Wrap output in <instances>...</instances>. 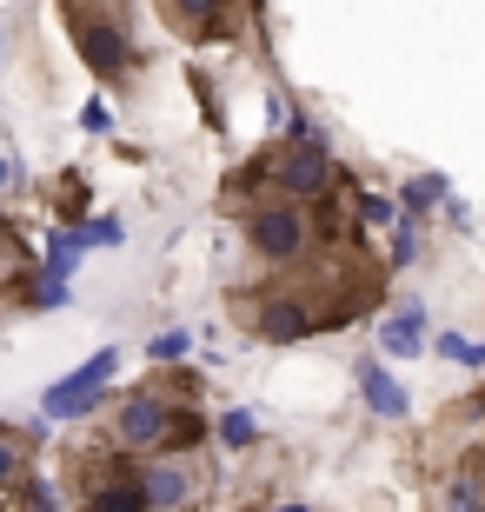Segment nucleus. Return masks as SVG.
<instances>
[{
  "instance_id": "ddd939ff",
  "label": "nucleus",
  "mask_w": 485,
  "mask_h": 512,
  "mask_svg": "<svg viewBox=\"0 0 485 512\" xmlns=\"http://www.w3.org/2000/svg\"><path fill=\"white\" fill-rule=\"evenodd\" d=\"M20 512H60V493L40 479H20Z\"/></svg>"
},
{
  "instance_id": "4468645a",
  "label": "nucleus",
  "mask_w": 485,
  "mask_h": 512,
  "mask_svg": "<svg viewBox=\"0 0 485 512\" xmlns=\"http://www.w3.org/2000/svg\"><path fill=\"white\" fill-rule=\"evenodd\" d=\"M253 433H260V426H253V413H246V406L220 419V439H226V446H253Z\"/></svg>"
},
{
  "instance_id": "f257e3e1",
  "label": "nucleus",
  "mask_w": 485,
  "mask_h": 512,
  "mask_svg": "<svg viewBox=\"0 0 485 512\" xmlns=\"http://www.w3.org/2000/svg\"><path fill=\"white\" fill-rule=\"evenodd\" d=\"M246 180L260 187V200H273V193H280V200H306V207H313L319 193H333V187H339V167H333V153H326L313 133H306V140L266 147V160L246 173Z\"/></svg>"
},
{
  "instance_id": "9d476101",
  "label": "nucleus",
  "mask_w": 485,
  "mask_h": 512,
  "mask_svg": "<svg viewBox=\"0 0 485 512\" xmlns=\"http://www.w3.org/2000/svg\"><path fill=\"white\" fill-rule=\"evenodd\" d=\"M359 393H366V406L373 413H386V419H406V393L379 373V366H359Z\"/></svg>"
},
{
  "instance_id": "a211bd4d",
  "label": "nucleus",
  "mask_w": 485,
  "mask_h": 512,
  "mask_svg": "<svg viewBox=\"0 0 485 512\" xmlns=\"http://www.w3.org/2000/svg\"><path fill=\"white\" fill-rule=\"evenodd\" d=\"M466 473H472V479L485 486V453H472V459H466Z\"/></svg>"
},
{
  "instance_id": "4be33fe9",
  "label": "nucleus",
  "mask_w": 485,
  "mask_h": 512,
  "mask_svg": "<svg viewBox=\"0 0 485 512\" xmlns=\"http://www.w3.org/2000/svg\"><path fill=\"white\" fill-rule=\"evenodd\" d=\"M0 47H7V40H0Z\"/></svg>"
},
{
  "instance_id": "423d86ee",
  "label": "nucleus",
  "mask_w": 485,
  "mask_h": 512,
  "mask_svg": "<svg viewBox=\"0 0 485 512\" xmlns=\"http://www.w3.org/2000/svg\"><path fill=\"white\" fill-rule=\"evenodd\" d=\"M80 20V54H87V67L94 74H107V80H120L133 67V40H127V27L120 20H87V14H74Z\"/></svg>"
},
{
  "instance_id": "20e7f679",
  "label": "nucleus",
  "mask_w": 485,
  "mask_h": 512,
  "mask_svg": "<svg viewBox=\"0 0 485 512\" xmlns=\"http://www.w3.org/2000/svg\"><path fill=\"white\" fill-rule=\"evenodd\" d=\"M113 366H120V353H113V346H100V353H94L87 366H80L74 380L47 386V399H40V419H87V413H94V399L107 393Z\"/></svg>"
},
{
  "instance_id": "aec40b11",
  "label": "nucleus",
  "mask_w": 485,
  "mask_h": 512,
  "mask_svg": "<svg viewBox=\"0 0 485 512\" xmlns=\"http://www.w3.org/2000/svg\"><path fill=\"white\" fill-rule=\"evenodd\" d=\"M286 512H306V506H286Z\"/></svg>"
},
{
  "instance_id": "dca6fc26",
  "label": "nucleus",
  "mask_w": 485,
  "mask_h": 512,
  "mask_svg": "<svg viewBox=\"0 0 485 512\" xmlns=\"http://www.w3.org/2000/svg\"><path fill=\"white\" fill-rule=\"evenodd\" d=\"M80 127H87V133H107V127H113V114L100 107V100H87V107H80Z\"/></svg>"
},
{
  "instance_id": "f3484780",
  "label": "nucleus",
  "mask_w": 485,
  "mask_h": 512,
  "mask_svg": "<svg viewBox=\"0 0 485 512\" xmlns=\"http://www.w3.org/2000/svg\"><path fill=\"white\" fill-rule=\"evenodd\" d=\"M180 353H187V333H160L153 340V360H180Z\"/></svg>"
},
{
  "instance_id": "6e6552de",
  "label": "nucleus",
  "mask_w": 485,
  "mask_h": 512,
  "mask_svg": "<svg viewBox=\"0 0 485 512\" xmlns=\"http://www.w3.org/2000/svg\"><path fill=\"white\" fill-rule=\"evenodd\" d=\"M80 512H147V493H140V473L87 479V486H80Z\"/></svg>"
},
{
  "instance_id": "6ab92c4d",
  "label": "nucleus",
  "mask_w": 485,
  "mask_h": 512,
  "mask_svg": "<svg viewBox=\"0 0 485 512\" xmlns=\"http://www.w3.org/2000/svg\"><path fill=\"white\" fill-rule=\"evenodd\" d=\"M7 180H14V167H7V153H0V187H7Z\"/></svg>"
},
{
  "instance_id": "2eb2a0df",
  "label": "nucleus",
  "mask_w": 485,
  "mask_h": 512,
  "mask_svg": "<svg viewBox=\"0 0 485 512\" xmlns=\"http://www.w3.org/2000/svg\"><path fill=\"white\" fill-rule=\"evenodd\" d=\"M412 253H419V227H406V220H399V227H392V260L386 266H412Z\"/></svg>"
},
{
  "instance_id": "f8f14e48",
  "label": "nucleus",
  "mask_w": 485,
  "mask_h": 512,
  "mask_svg": "<svg viewBox=\"0 0 485 512\" xmlns=\"http://www.w3.org/2000/svg\"><path fill=\"white\" fill-rule=\"evenodd\" d=\"M432 200H446V180H439V173H419V180L399 193V207H412V213H426Z\"/></svg>"
},
{
  "instance_id": "39448f33",
  "label": "nucleus",
  "mask_w": 485,
  "mask_h": 512,
  "mask_svg": "<svg viewBox=\"0 0 485 512\" xmlns=\"http://www.w3.org/2000/svg\"><path fill=\"white\" fill-rule=\"evenodd\" d=\"M140 493H147V512H187L200 493V466L180 453H153L140 459Z\"/></svg>"
},
{
  "instance_id": "7ed1b4c3",
  "label": "nucleus",
  "mask_w": 485,
  "mask_h": 512,
  "mask_svg": "<svg viewBox=\"0 0 485 512\" xmlns=\"http://www.w3.org/2000/svg\"><path fill=\"white\" fill-rule=\"evenodd\" d=\"M173 426H180V406L167 393H127L113 406V419L100 426V439L133 459H153V453H173Z\"/></svg>"
},
{
  "instance_id": "412c9836",
  "label": "nucleus",
  "mask_w": 485,
  "mask_h": 512,
  "mask_svg": "<svg viewBox=\"0 0 485 512\" xmlns=\"http://www.w3.org/2000/svg\"><path fill=\"white\" fill-rule=\"evenodd\" d=\"M107 7H120V0H107Z\"/></svg>"
},
{
  "instance_id": "1a4fd4ad",
  "label": "nucleus",
  "mask_w": 485,
  "mask_h": 512,
  "mask_svg": "<svg viewBox=\"0 0 485 512\" xmlns=\"http://www.w3.org/2000/svg\"><path fill=\"white\" fill-rule=\"evenodd\" d=\"M379 340H386V353H399V360L419 353V346H426V306H419V300L392 306V320L379 326Z\"/></svg>"
},
{
  "instance_id": "0eeeda50",
  "label": "nucleus",
  "mask_w": 485,
  "mask_h": 512,
  "mask_svg": "<svg viewBox=\"0 0 485 512\" xmlns=\"http://www.w3.org/2000/svg\"><path fill=\"white\" fill-rule=\"evenodd\" d=\"M240 7H246V0H167L173 27H180V34H193V40L233 34V27H240Z\"/></svg>"
},
{
  "instance_id": "9b49d317",
  "label": "nucleus",
  "mask_w": 485,
  "mask_h": 512,
  "mask_svg": "<svg viewBox=\"0 0 485 512\" xmlns=\"http://www.w3.org/2000/svg\"><path fill=\"white\" fill-rule=\"evenodd\" d=\"M359 227H399V200H386V193H359Z\"/></svg>"
},
{
  "instance_id": "f03ea898",
  "label": "nucleus",
  "mask_w": 485,
  "mask_h": 512,
  "mask_svg": "<svg viewBox=\"0 0 485 512\" xmlns=\"http://www.w3.org/2000/svg\"><path fill=\"white\" fill-rule=\"evenodd\" d=\"M313 207L306 200H253L246 207V247H253V260L260 266H299L306 253H313Z\"/></svg>"
}]
</instances>
